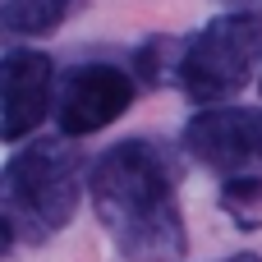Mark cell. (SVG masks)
I'll list each match as a JSON object with an SVG mask.
<instances>
[{"mask_svg": "<svg viewBox=\"0 0 262 262\" xmlns=\"http://www.w3.org/2000/svg\"><path fill=\"white\" fill-rule=\"evenodd\" d=\"M92 207L124 262H180L184 216L175 198V161L152 138H124L92 166Z\"/></svg>", "mask_w": 262, "mask_h": 262, "instance_id": "cell-1", "label": "cell"}, {"mask_svg": "<svg viewBox=\"0 0 262 262\" xmlns=\"http://www.w3.org/2000/svg\"><path fill=\"white\" fill-rule=\"evenodd\" d=\"M78 152L69 138H37L0 170V216L14 239L41 244L78 212Z\"/></svg>", "mask_w": 262, "mask_h": 262, "instance_id": "cell-2", "label": "cell"}, {"mask_svg": "<svg viewBox=\"0 0 262 262\" xmlns=\"http://www.w3.org/2000/svg\"><path fill=\"white\" fill-rule=\"evenodd\" d=\"M262 64V18L253 14H226L198 28L180 60H175V83L193 101H230Z\"/></svg>", "mask_w": 262, "mask_h": 262, "instance_id": "cell-3", "label": "cell"}, {"mask_svg": "<svg viewBox=\"0 0 262 262\" xmlns=\"http://www.w3.org/2000/svg\"><path fill=\"white\" fill-rule=\"evenodd\" d=\"M184 152L198 166L226 175V180L258 175L262 170V106H212V111H198L184 124Z\"/></svg>", "mask_w": 262, "mask_h": 262, "instance_id": "cell-4", "label": "cell"}, {"mask_svg": "<svg viewBox=\"0 0 262 262\" xmlns=\"http://www.w3.org/2000/svg\"><path fill=\"white\" fill-rule=\"evenodd\" d=\"M129 106H134V78L120 64L92 60V64H74L60 78L55 124H60L64 138H83V134H97V129L115 124Z\"/></svg>", "mask_w": 262, "mask_h": 262, "instance_id": "cell-5", "label": "cell"}, {"mask_svg": "<svg viewBox=\"0 0 262 262\" xmlns=\"http://www.w3.org/2000/svg\"><path fill=\"white\" fill-rule=\"evenodd\" d=\"M51 111V60L41 51H5L0 55V143L28 138Z\"/></svg>", "mask_w": 262, "mask_h": 262, "instance_id": "cell-6", "label": "cell"}, {"mask_svg": "<svg viewBox=\"0 0 262 262\" xmlns=\"http://www.w3.org/2000/svg\"><path fill=\"white\" fill-rule=\"evenodd\" d=\"M88 0H0V41H28L51 37L60 23H69Z\"/></svg>", "mask_w": 262, "mask_h": 262, "instance_id": "cell-7", "label": "cell"}, {"mask_svg": "<svg viewBox=\"0 0 262 262\" xmlns=\"http://www.w3.org/2000/svg\"><path fill=\"white\" fill-rule=\"evenodd\" d=\"M9 239H14V235H9V226H5V216H0V258H5V249H9Z\"/></svg>", "mask_w": 262, "mask_h": 262, "instance_id": "cell-8", "label": "cell"}, {"mask_svg": "<svg viewBox=\"0 0 262 262\" xmlns=\"http://www.w3.org/2000/svg\"><path fill=\"white\" fill-rule=\"evenodd\" d=\"M226 262H262V258H253V253H235V258H226Z\"/></svg>", "mask_w": 262, "mask_h": 262, "instance_id": "cell-9", "label": "cell"}]
</instances>
